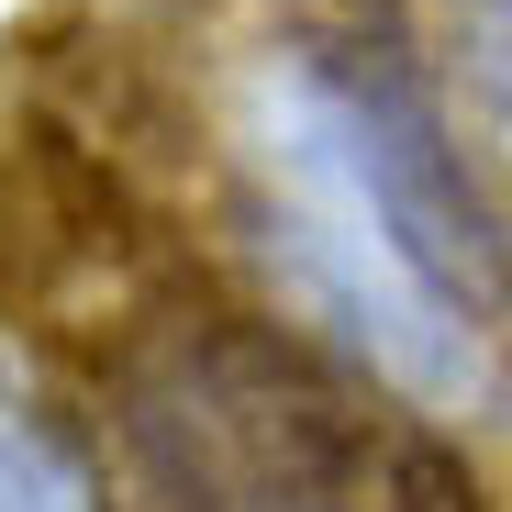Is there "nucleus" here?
<instances>
[{
	"label": "nucleus",
	"mask_w": 512,
	"mask_h": 512,
	"mask_svg": "<svg viewBox=\"0 0 512 512\" xmlns=\"http://www.w3.org/2000/svg\"><path fill=\"white\" fill-rule=\"evenodd\" d=\"M446 56L468 78V101L490 112V134L512 145V0H446Z\"/></svg>",
	"instance_id": "nucleus-4"
},
{
	"label": "nucleus",
	"mask_w": 512,
	"mask_h": 512,
	"mask_svg": "<svg viewBox=\"0 0 512 512\" xmlns=\"http://www.w3.org/2000/svg\"><path fill=\"white\" fill-rule=\"evenodd\" d=\"M268 256L312 323L423 390L468 401L512 346V234L457 156L401 34H290L268 56Z\"/></svg>",
	"instance_id": "nucleus-1"
},
{
	"label": "nucleus",
	"mask_w": 512,
	"mask_h": 512,
	"mask_svg": "<svg viewBox=\"0 0 512 512\" xmlns=\"http://www.w3.org/2000/svg\"><path fill=\"white\" fill-rule=\"evenodd\" d=\"M212 401L245 435L256 479L290 512H490L479 468L390 401H368L346 368H323L290 334H223Z\"/></svg>",
	"instance_id": "nucleus-2"
},
{
	"label": "nucleus",
	"mask_w": 512,
	"mask_h": 512,
	"mask_svg": "<svg viewBox=\"0 0 512 512\" xmlns=\"http://www.w3.org/2000/svg\"><path fill=\"white\" fill-rule=\"evenodd\" d=\"M301 34H401V0H301Z\"/></svg>",
	"instance_id": "nucleus-5"
},
{
	"label": "nucleus",
	"mask_w": 512,
	"mask_h": 512,
	"mask_svg": "<svg viewBox=\"0 0 512 512\" xmlns=\"http://www.w3.org/2000/svg\"><path fill=\"white\" fill-rule=\"evenodd\" d=\"M0 512H101V490H90V468H78L45 423L0 412Z\"/></svg>",
	"instance_id": "nucleus-3"
}]
</instances>
